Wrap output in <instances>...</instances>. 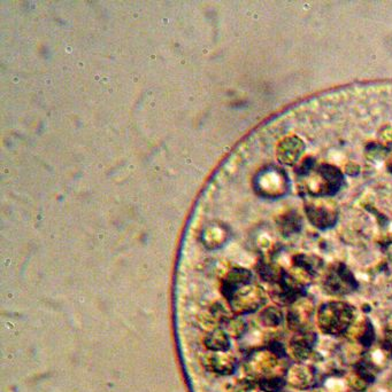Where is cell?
I'll list each match as a JSON object with an SVG mask.
<instances>
[{
  "label": "cell",
  "mask_w": 392,
  "mask_h": 392,
  "mask_svg": "<svg viewBox=\"0 0 392 392\" xmlns=\"http://www.w3.org/2000/svg\"><path fill=\"white\" fill-rule=\"evenodd\" d=\"M207 366L213 371L220 373V374H230L233 373L236 366V360L231 356L228 354H213L207 358Z\"/></svg>",
  "instance_id": "cell-1"
},
{
  "label": "cell",
  "mask_w": 392,
  "mask_h": 392,
  "mask_svg": "<svg viewBox=\"0 0 392 392\" xmlns=\"http://www.w3.org/2000/svg\"><path fill=\"white\" fill-rule=\"evenodd\" d=\"M206 347L214 352H224L229 347V340L222 330H214L206 339Z\"/></svg>",
  "instance_id": "cell-2"
}]
</instances>
